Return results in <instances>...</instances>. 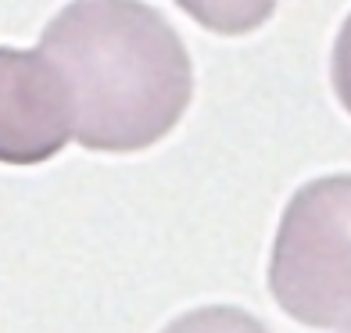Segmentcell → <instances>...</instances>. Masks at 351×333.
<instances>
[{"label":"cell","instance_id":"6da1fadb","mask_svg":"<svg viewBox=\"0 0 351 333\" xmlns=\"http://www.w3.org/2000/svg\"><path fill=\"white\" fill-rule=\"evenodd\" d=\"M72 97V140L97 154H136L165 140L194 101V61L165 14L133 0L69 4L43 29Z\"/></svg>","mask_w":351,"mask_h":333},{"label":"cell","instance_id":"7a4b0ae2","mask_svg":"<svg viewBox=\"0 0 351 333\" xmlns=\"http://www.w3.org/2000/svg\"><path fill=\"white\" fill-rule=\"evenodd\" d=\"M348 208L351 180L348 172H337L298 186L280 219L269 258V291L301 326L348 330Z\"/></svg>","mask_w":351,"mask_h":333},{"label":"cell","instance_id":"3957f363","mask_svg":"<svg viewBox=\"0 0 351 333\" xmlns=\"http://www.w3.org/2000/svg\"><path fill=\"white\" fill-rule=\"evenodd\" d=\"M72 140V97L40 51L0 47V165H43Z\"/></svg>","mask_w":351,"mask_h":333},{"label":"cell","instance_id":"277c9868","mask_svg":"<svg viewBox=\"0 0 351 333\" xmlns=\"http://www.w3.org/2000/svg\"><path fill=\"white\" fill-rule=\"evenodd\" d=\"M162 333H269V326L237 305H201L172 319Z\"/></svg>","mask_w":351,"mask_h":333}]
</instances>
